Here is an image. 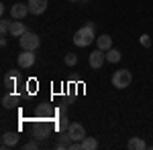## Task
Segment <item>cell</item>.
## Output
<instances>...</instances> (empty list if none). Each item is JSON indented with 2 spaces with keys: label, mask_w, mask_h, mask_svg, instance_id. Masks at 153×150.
Listing matches in <instances>:
<instances>
[{
  "label": "cell",
  "mask_w": 153,
  "mask_h": 150,
  "mask_svg": "<svg viewBox=\"0 0 153 150\" xmlns=\"http://www.w3.org/2000/svg\"><path fill=\"white\" fill-rule=\"evenodd\" d=\"M127 146H129V150H143V148H147V144H145L141 138H131L129 142H127Z\"/></svg>",
  "instance_id": "5bb4252c"
},
{
  "label": "cell",
  "mask_w": 153,
  "mask_h": 150,
  "mask_svg": "<svg viewBox=\"0 0 153 150\" xmlns=\"http://www.w3.org/2000/svg\"><path fill=\"white\" fill-rule=\"evenodd\" d=\"M37 148H39V140H37V138L25 144V150H37Z\"/></svg>",
  "instance_id": "d6986e66"
},
{
  "label": "cell",
  "mask_w": 153,
  "mask_h": 150,
  "mask_svg": "<svg viewBox=\"0 0 153 150\" xmlns=\"http://www.w3.org/2000/svg\"><path fill=\"white\" fill-rule=\"evenodd\" d=\"M27 33V26H25V23H10V35L12 37H21Z\"/></svg>",
  "instance_id": "8fae6325"
},
{
  "label": "cell",
  "mask_w": 153,
  "mask_h": 150,
  "mask_svg": "<svg viewBox=\"0 0 153 150\" xmlns=\"http://www.w3.org/2000/svg\"><path fill=\"white\" fill-rule=\"evenodd\" d=\"M57 128H59V130H68V128H70V122H68L65 118H61L59 124H57Z\"/></svg>",
  "instance_id": "7402d4cb"
},
{
  "label": "cell",
  "mask_w": 153,
  "mask_h": 150,
  "mask_svg": "<svg viewBox=\"0 0 153 150\" xmlns=\"http://www.w3.org/2000/svg\"><path fill=\"white\" fill-rule=\"evenodd\" d=\"M21 47H23V51H37L39 45H41V41H39V35L35 33H31V31H27L25 35H21Z\"/></svg>",
  "instance_id": "3957f363"
},
{
  "label": "cell",
  "mask_w": 153,
  "mask_h": 150,
  "mask_svg": "<svg viewBox=\"0 0 153 150\" xmlns=\"http://www.w3.org/2000/svg\"><path fill=\"white\" fill-rule=\"evenodd\" d=\"M0 33H2V37H6L10 33V20H6V18L0 20Z\"/></svg>",
  "instance_id": "e0dca14e"
},
{
  "label": "cell",
  "mask_w": 153,
  "mask_h": 150,
  "mask_svg": "<svg viewBox=\"0 0 153 150\" xmlns=\"http://www.w3.org/2000/svg\"><path fill=\"white\" fill-rule=\"evenodd\" d=\"M33 65H35V55H33V51H23V53L19 55V67L29 69V67H33Z\"/></svg>",
  "instance_id": "8992f818"
},
{
  "label": "cell",
  "mask_w": 153,
  "mask_h": 150,
  "mask_svg": "<svg viewBox=\"0 0 153 150\" xmlns=\"http://www.w3.org/2000/svg\"><path fill=\"white\" fill-rule=\"evenodd\" d=\"M139 41H141L143 47H151V39H149V35H141V37H139Z\"/></svg>",
  "instance_id": "44dd1931"
},
{
  "label": "cell",
  "mask_w": 153,
  "mask_h": 150,
  "mask_svg": "<svg viewBox=\"0 0 153 150\" xmlns=\"http://www.w3.org/2000/svg\"><path fill=\"white\" fill-rule=\"evenodd\" d=\"M70 2H80V0H70Z\"/></svg>",
  "instance_id": "603a6c76"
},
{
  "label": "cell",
  "mask_w": 153,
  "mask_h": 150,
  "mask_svg": "<svg viewBox=\"0 0 153 150\" xmlns=\"http://www.w3.org/2000/svg\"><path fill=\"white\" fill-rule=\"evenodd\" d=\"M96 45H98V49H102V51H108V49H112V39L108 35H102L96 39Z\"/></svg>",
  "instance_id": "30bf717a"
},
{
  "label": "cell",
  "mask_w": 153,
  "mask_h": 150,
  "mask_svg": "<svg viewBox=\"0 0 153 150\" xmlns=\"http://www.w3.org/2000/svg\"><path fill=\"white\" fill-rule=\"evenodd\" d=\"M98 148V140L96 138H90V136H86L82 140V150H96Z\"/></svg>",
  "instance_id": "9a60e30c"
},
{
  "label": "cell",
  "mask_w": 153,
  "mask_h": 150,
  "mask_svg": "<svg viewBox=\"0 0 153 150\" xmlns=\"http://www.w3.org/2000/svg\"><path fill=\"white\" fill-rule=\"evenodd\" d=\"M27 14H29V4H21V2H19V4H14V6L10 8V16L14 18V20H21V18L27 16Z\"/></svg>",
  "instance_id": "52a82bcc"
},
{
  "label": "cell",
  "mask_w": 153,
  "mask_h": 150,
  "mask_svg": "<svg viewBox=\"0 0 153 150\" xmlns=\"http://www.w3.org/2000/svg\"><path fill=\"white\" fill-rule=\"evenodd\" d=\"M47 10V0H29V12L31 14H43Z\"/></svg>",
  "instance_id": "ba28073f"
},
{
  "label": "cell",
  "mask_w": 153,
  "mask_h": 150,
  "mask_svg": "<svg viewBox=\"0 0 153 150\" xmlns=\"http://www.w3.org/2000/svg\"><path fill=\"white\" fill-rule=\"evenodd\" d=\"M104 59H106L104 51H102V49H96L94 53H90L88 63H90V67H92V69H100V67L104 65Z\"/></svg>",
  "instance_id": "5b68a950"
},
{
  "label": "cell",
  "mask_w": 153,
  "mask_h": 150,
  "mask_svg": "<svg viewBox=\"0 0 153 150\" xmlns=\"http://www.w3.org/2000/svg\"><path fill=\"white\" fill-rule=\"evenodd\" d=\"M112 87H117V89H125V87H129L131 81H133V75H131V71L127 69H118L112 73Z\"/></svg>",
  "instance_id": "7a4b0ae2"
},
{
  "label": "cell",
  "mask_w": 153,
  "mask_h": 150,
  "mask_svg": "<svg viewBox=\"0 0 153 150\" xmlns=\"http://www.w3.org/2000/svg\"><path fill=\"white\" fill-rule=\"evenodd\" d=\"M76 63H78V57H76L74 53H68V55H65V65L71 67V65H76Z\"/></svg>",
  "instance_id": "ac0fdd59"
},
{
  "label": "cell",
  "mask_w": 153,
  "mask_h": 150,
  "mask_svg": "<svg viewBox=\"0 0 153 150\" xmlns=\"http://www.w3.org/2000/svg\"><path fill=\"white\" fill-rule=\"evenodd\" d=\"M16 144H19V134L16 132H4L2 134V148L16 146Z\"/></svg>",
  "instance_id": "9c48e42d"
},
{
  "label": "cell",
  "mask_w": 153,
  "mask_h": 150,
  "mask_svg": "<svg viewBox=\"0 0 153 150\" xmlns=\"http://www.w3.org/2000/svg\"><path fill=\"white\" fill-rule=\"evenodd\" d=\"M68 134H70V138L76 140V142H82V140L86 138V130H84V126H82V124H78V122L70 124V128H68Z\"/></svg>",
  "instance_id": "277c9868"
},
{
  "label": "cell",
  "mask_w": 153,
  "mask_h": 150,
  "mask_svg": "<svg viewBox=\"0 0 153 150\" xmlns=\"http://www.w3.org/2000/svg\"><path fill=\"white\" fill-rule=\"evenodd\" d=\"M47 134H49V130H47V126H43V124H37L35 130H33V136H35L37 140H45Z\"/></svg>",
  "instance_id": "7c38bea8"
},
{
  "label": "cell",
  "mask_w": 153,
  "mask_h": 150,
  "mask_svg": "<svg viewBox=\"0 0 153 150\" xmlns=\"http://www.w3.org/2000/svg\"><path fill=\"white\" fill-rule=\"evenodd\" d=\"M16 104H19V97H16V95H10V93H8V95L2 97V105H4L6 110H12Z\"/></svg>",
  "instance_id": "4fadbf2b"
},
{
  "label": "cell",
  "mask_w": 153,
  "mask_h": 150,
  "mask_svg": "<svg viewBox=\"0 0 153 150\" xmlns=\"http://www.w3.org/2000/svg\"><path fill=\"white\" fill-rule=\"evenodd\" d=\"M120 57H123V55H120L118 49H108V51H106V61H110V63H118Z\"/></svg>",
  "instance_id": "2e32d148"
},
{
  "label": "cell",
  "mask_w": 153,
  "mask_h": 150,
  "mask_svg": "<svg viewBox=\"0 0 153 150\" xmlns=\"http://www.w3.org/2000/svg\"><path fill=\"white\" fill-rule=\"evenodd\" d=\"M94 31H96V24L94 23H88L86 26L78 29L76 35H74V43L78 47H88L94 43Z\"/></svg>",
  "instance_id": "6da1fadb"
},
{
  "label": "cell",
  "mask_w": 153,
  "mask_h": 150,
  "mask_svg": "<svg viewBox=\"0 0 153 150\" xmlns=\"http://www.w3.org/2000/svg\"><path fill=\"white\" fill-rule=\"evenodd\" d=\"M4 87H14V75H6L4 77Z\"/></svg>",
  "instance_id": "ffe728a7"
}]
</instances>
